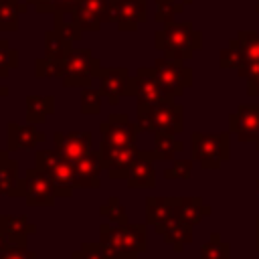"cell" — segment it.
I'll return each instance as SVG.
<instances>
[{
  "instance_id": "6da1fadb",
  "label": "cell",
  "mask_w": 259,
  "mask_h": 259,
  "mask_svg": "<svg viewBox=\"0 0 259 259\" xmlns=\"http://www.w3.org/2000/svg\"><path fill=\"white\" fill-rule=\"evenodd\" d=\"M97 243L107 259H138V255L148 249L146 225L101 223Z\"/></svg>"
},
{
  "instance_id": "7a4b0ae2",
  "label": "cell",
  "mask_w": 259,
  "mask_h": 259,
  "mask_svg": "<svg viewBox=\"0 0 259 259\" xmlns=\"http://www.w3.org/2000/svg\"><path fill=\"white\" fill-rule=\"evenodd\" d=\"M154 47L164 53L166 59L186 61L194 51L202 47V34L192 26V22H170L156 30Z\"/></svg>"
},
{
  "instance_id": "3957f363",
  "label": "cell",
  "mask_w": 259,
  "mask_h": 259,
  "mask_svg": "<svg viewBox=\"0 0 259 259\" xmlns=\"http://www.w3.org/2000/svg\"><path fill=\"white\" fill-rule=\"evenodd\" d=\"M136 123L140 132H170V134H180L184 123H182V105H176L174 99H164L160 103L148 105V103H138L136 107Z\"/></svg>"
},
{
  "instance_id": "277c9868",
  "label": "cell",
  "mask_w": 259,
  "mask_h": 259,
  "mask_svg": "<svg viewBox=\"0 0 259 259\" xmlns=\"http://www.w3.org/2000/svg\"><path fill=\"white\" fill-rule=\"evenodd\" d=\"M105 67L89 49H73L63 59L61 69V81L65 87H91L93 79H99L103 75Z\"/></svg>"
},
{
  "instance_id": "5b68a950",
  "label": "cell",
  "mask_w": 259,
  "mask_h": 259,
  "mask_svg": "<svg viewBox=\"0 0 259 259\" xmlns=\"http://www.w3.org/2000/svg\"><path fill=\"white\" fill-rule=\"evenodd\" d=\"M192 160H196L204 170H217L221 162L229 158V134H202L194 132L190 136Z\"/></svg>"
},
{
  "instance_id": "8992f818",
  "label": "cell",
  "mask_w": 259,
  "mask_h": 259,
  "mask_svg": "<svg viewBox=\"0 0 259 259\" xmlns=\"http://www.w3.org/2000/svg\"><path fill=\"white\" fill-rule=\"evenodd\" d=\"M34 166L53 178L59 196H67V198L73 196V190H75V166H73V162L65 160L53 148V150H38L34 154Z\"/></svg>"
},
{
  "instance_id": "52a82bcc",
  "label": "cell",
  "mask_w": 259,
  "mask_h": 259,
  "mask_svg": "<svg viewBox=\"0 0 259 259\" xmlns=\"http://www.w3.org/2000/svg\"><path fill=\"white\" fill-rule=\"evenodd\" d=\"M259 63V32L241 30L227 49L221 51L223 69H239L243 65Z\"/></svg>"
},
{
  "instance_id": "ba28073f",
  "label": "cell",
  "mask_w": 259,
  "mask_h": 259,
  "mask_svg": "<svg viewBox=\"0 0 259 259\" xmlns=\"http://www.w3.org/2000/svg\"><path fill=\"white\" fill-rule=\"evenodd\" d=\"M152 69H154V75H156L158 83L162 85V89L170 97L182 95L184 89L192 85V71L188 67H184L182 61L160 57V59H156Z\"/></svg>"
},
{
  "instance_id": "9c48e42d",
  "label": "cell",
  "mask_w": 259,
  "mask_h": 259,
  "mask_svg": "<svg viewBox=\"0 0 259 259\" xmlns=\"http://www.w3.org/2000/svg\"><path fill=\"white\" fill-rule=\"evenodd\" d=\"M57 186L53 178L40 168H30L24 174V200L28 206H51L57 198Z\"/></svg>"
},
{
  "instance_id": "30bf717a",
  "label": "cell",
  "mask_w": 259,
  "mask_h": 259,
  "mask_svg": "<svg viewBox=\"0 0 259 259\" xmlns=\"http://www.w3.org/2000/svg\"><path fill=\"white\" fill-rule=\"evenodd\" d=\"M99 152L103 158V166L109 174V178H127L132 166L140 158V152L136 144H125V146H109V144H99Z\"/></svg>"
},
{
  "instance_id": "8fae6325",
  "label": "cell",
  "mask_w": 259,
  "mask_h": 259,
  "mask_svg": "<svg viewBox=\"0 0 259 259\" xmlns=\"http://www.w3.org/2000/svg\"><path fill=\"white\" fill-rule=\"evenodd\" d=\"M127 95H134V97H138V103H148V105H154V103H160L164 99H170V95L158 83L152 67H140L136 71V75L130 77Z\"/></svg>"
},
{
  "instance_id": "7c38bea8",
  "label": "cell",
  "mask_w": 259,
  "mask_h": 259,
  "mask_svg": "<svg viewBox=\"0 0 259 259\" xmlns=\"http://www.w3.org/2000/svg\"><path fill=\"white\" fill-rule=\"evenodd\" d=\"M148 18V0H111L109 22L117 26L119 32H134L138 24Z\"/></svg>"
},
{
  "instance_id": "4fadbf2b",
  "label": "cell",
  "mask_w": 259,
  "mask_h": 259,
  "mask_svg": "<svg viewBox=\"0 0 259 259\" xmlns=\"http://www.w3.org/2000/svg\"><path fill=\"white\" fill-rule=\"evenodd\" d=\"M101 132V142L109 146H125V144H136L138 136V123L130 121L125 113H111L107 121L99 123Z\"/></svg>"
},
{
  "instance_id": "5bb4252c",
  "label": "cell",
  "mask_w": 259,
  "mask_h": 259,
  "mask_svg": "<svg viewBox=\"0 0 259 259\" xmlns=\"http://www.w3.org/2000/svg\"><path fill=\"white\" fill-rule=\"evenodd\" d=\"M111 0H81L71 12L73 20L85 30H99L103 22H109Z\"/></svg>"
},
{
  "instance_id": "9a60e30c",
  "label": "cell",
  "mask_w": 259,
  "mask_h": 259,
  "mask_svg": "<svg viewBox=\"0 0 259 259\" xmlns=\"http://www.w3.org/2000/svg\"><path fill=\"white\" fill-rule=\"evenodd\" d=\"M55 150L69 162H77L91 150V132H55Z\"/></svg>"
},
{
  "instance_id": "2e32d148",
  "label": "cell",
  "mask_w": 259,
  "mask_h": 259,
  "mask_svg": "<svg viewBox=\"0 0 259 259\" xmlns=\"http://www.w3.org/2000/svg\"><path fill=\"white\" fill-rule=\"evenodd\" d=\"M229 127L241 142H257L259 105H239V109L229 115Z\"/></svg>"
},
{
  "instance_id": "e0dca14e",
  "label": "cell",
  "mask_w": 259,
  "mask_h": 259,
  "mask_svg": "<svg viewBox=\"0 0 259 259\" xmlns=\"http://www.w3.org/2000/svg\"><path fill=\"white\" fill-rule=\"evenodd\" d=\"M75 188H99V174L105 170L99 150H89L75 164Z\"/></svg>"
},
{
  "instance_id": "ac0fdd59",
  "label": "cell",
  "mask_w": 259,
  "mask_h": 259,
  "mask_svg": "<svg viewBox=\"0 0 259 259\" xmlns=\"http://www.w3.org/2000/svg\"><path fill=\"white\" fill-rule=\"evenodd\" d=\"M130 71L125 67H105L103 75L99 77V91L111 105H117L121 95H127Z\"/></svg>"
},
{
  "instance_id": "d6986e66",
  "label": "cell",
  "mask_w": 259,
  "mask_h": 259,
  "mask_svg": "<svg viewBox=\"0 0 259 259\" xmlns=\"http://www.w3.org/2000/svg\"><path fill=\"white\" fill-rule=\"evenodd\" d=\"M47 134L36 130L34 123H26V125H18V123H8L6 125V142H8V152H16V150H32L36 144L45 142Z\"/></svg>"
},
{
  "instance_id": "ffe728a7",
  "label": "cell",
  "mask_w": 259,
  "mask_h": 259,
  "mask_svg": "<svg viewBox=\"0 0 259 259\" xmlns=\"http://www.w3.org/2000/svg\"><path fill=\"white\" fill-rule=\"evenodd\" d=\"M160 160L158 152H140V158L136 160V164L132 166L130 174H127V186L130 188H154L156 184V170H154V162Z\"/></svg>"
},
{
  "instance_id": "44dd1931",
  "label": "cell",
  "mask_w": 259,
  "mask_h": 259,
  "mask_svg": "<svg viewBox=\"0 0 259 259\" xmlns=\"http://www.w3.org/2000/svg\"><path fill=\"white\" fill-rule=\"evenodd\" d=\"M0 233L8 239V243L26 245L28 235L36 233V225L30 223L26 214H2L0 217Z\"/></svg>"
},
{
  "instance_id": "7402d4cb",
  "label": "cell",
  "mask_w": 259,
  "mask_h": 259,
  "mask_svg": "<svg viewBox=\"0 0 259 259\" xmlns=\"http://www.w3.org/2000/svg\"><path fill=\"white\" fill-rule=\"evenodd\" d=\"M154 229H156L158 235L164 237V241L168 245H172V249L176 253H180L184 249V245L192 243V225L186 223V221H182V219H178V217L176 219H170L168 223L158 225Z\"/></svg>"
},
{
  "instance_id": "603a6c76",
  "label": "cell",
  "mask_w": 259,
  "mask_h": 259,
  "mask_svg": "<svg viewBox=\"0 0 259 259\" xmlns=\"http://www.w3.org/2000/svg\"><path fill=\"white\" fill-rule=\"evenodd\" d=\"M176 198L178 196H148L146 198V223L152 227L164 225L176 219Z\"/></svg>"
},
{
  "instance_id": "cb8c5ba5",
  "label": "cell",
  "mask_w": 259,
  "mask_h": 259,
  "mask_svg": "<svg viewBox=\"0 0 259 259\" xmlns=\"http://www.w3.org/2000/svg\"><path fill=\"white\" fill-rule=\"evenodd\" d=\"M0 194L6 196H24V178H18V162L2 160L0 162Z\"/></svg>"
},
{
  "instance_id": "d4e9b609",
  "label": "cell",
  "mask_w": 259,
  "mask_h": 259,
  "mask_svg": "<svg viewBox=\"0 0 259 259\" xmlns=\"http://www.w3.org/2000/svg\"><path fill=\"white\" fill-rule=\"evenodd\" d=\"M53 113H55L53 95H26V121L28 123H40Z\"/></svg>"
},
{
  "instance_id": "484cf974",
  "label": "cell",
  "mask_w": 259,
  "mask_h": 259,
  "mask_svg": "<svg viewBox=\"0 0 259 259\" xmlns=\"http://www.w3.org/2000/svg\"><path fill=\"white\" fill-rule=\"evenodd\" d=\"M176 212H178V219H182L190 225H196L202 217L210 214V206H204L198 196H178Z\"/></svg>"
},
{
  "instance_id": "4316f807",
  "label": "cell",
  "mask_w": 259,
  "mask_h": 259,
  "mask_svg": "<svg viewBox=\"0 0 259 259\" xmlns=\"http://www.w3.org/2000/svg\"><path fill=\"white\" fill-rule=\"evenodd\" d=\"M30 6L28 2L20 4L18 0H0V30L2 32H16L18 30V16L26 12Z\"/></svg>"
},
{
  "instance_id": "83f0119b",
  "label": "cell",
  "mask_w": 259,
  "mask_h": 259,
  "mask_svg": "<svg viewBox=\"0 0 259 259\" xmlns=\"http://www.w3.org/2000/svg\"><path fill=\"white\" fill-rule=\"evenodd\" d=\"M71 51H73V42L71 40L61 36L57 30H47V34H45V55L47 57L63 61Z\"/></svg>"
},
{
  "instance_id": "f1b7e54d",
  "label": "cell",
  "mask_w": 259,
  "mask_h": 259,
  "mask_svg": "<svg viewBox=\"0 0 259 259\" xmlns=\"http://www.w3.org/2000/svg\"><path fill=\"white\" fill-rule=\"evenodd\" d=\"M154 150L158 152L160 160H174V154L182 152V142L174 138L170 132H156L154 134Z\"/></svg>"
},
{
  "instance_id": "f546056e",
  "label": "cell",
  "mask_w": 259,
  "mask_h": 259,
  "mask_svg": "<svg viewBox=\"0 0 259 259\" xmlns=\"http://www.w3.org/2000/svg\"><path fill=\"white\" fill-rule=\"evenodd\" d=\"M36 12H53V14H69L77 8L81 0H26Z\"/></svg>"
},
{
  "instance_id": "4dcf8cb0",
  "label": "cell",
  "mask_w": 259,
  "mask_h": 259,
  "mask_svg": "<svg viewBox=\"0 0 259 259\" xmlns=\"http://www.w3.org/2000/svg\"><path fill=\"white\" fill-rule=\"evenodd\" d=\"M99 214L103 219H107L109 223H113V225H125L127 223L125 208L121 206V202H119L117 196H111L103 206H99Z\"/></svg>"
},
{
  "instance_id": "1f68e13d",
  "label": "cell",
  "mask_w": 259,
  "mask_h": 259,
  "mask_svg": "<svg viewBox=\"0 0 259 259\" xmlns=\"http://www.w3.org/2000/svg\"><path fill=\"white\" fill-rule=\"evenodd\" d=\"M184 10V2H174V0H156V22L170 24L176 14Z\"/></svg>"
},
{
  "instance_id": "d6a6232c",
  "label": "cell",
  "mask_w": 259,
  "mask_h": 259,
  "mask_svg": "<svg viewBox=\"0 0 259 259\" xmlns=\"http://www.w3.org/2000/svg\"><path fill=\"white\" fill-rule=\"evenodd\" d=\"M200 259H229V245L221 241L219 233H212L210 241L200 247Z\"/></svg>"
},
{
  "instance_id": "836d02e7",
  "label": "cell",
  "mask_w": 259,
  "mask_h": 259,
  "mask_svg": "<svg viewBox=\"0 0 259 259\" xmlns=\"http://www.w3.org/2000/svg\"><path fill=\"white\" fill-rule=\"evenodd\" d=\"M61 69H63V61L51 59L47 55L34 61V75L38 79H47V77H59L61 79Z\"/></svg>"
},
{
  "instance_id": "e575fe53",
  "label": "cell",
  "mask_w": 259,
  "mask_h": 259,
  "mask_svg": "<svg viewBox=\"0 0 259 259\" xmlns=\"http://www.w3.org/2000/svg\"><path fill=\"white\" fill-rule=\"evenodd\" d=\"M16 67H18V51L10 49L6 38H0V79H6L8 71Z\"/></svg>"
},
{
  "instance_id": "d590c367",
  "label": "cell",
  "mask_w": 259,
  "mask_h": 259,
  "mask_svg": "<svg viewBox=\"0 0 259 259\" xmlns=\"http://www.w3.org/2000/svg\"><path fill=\"white\" fill-rule=\"evenodd\" d=\"M53 30H57L61 36H65L71 42L79 40L83 34V28L75 20H65V14H55V28Z\"/></svg>"
},
{
  "instance_id": "8d00e7d4",
  "label": "cell",
  "mask_w": 259,
  "mask_h": 259,
  "mask_svg": "<svg viewBox=\"0 0 259 259\" xmlns=\"http://www.w3.org/2000/svg\"><path fill=\"white\" fill-rule=\"evenodd\" d=\"M101 91H95L91 87H85L81 91V113L85 115H95L101 111Z\"/></svg>"
},
{
  "instance_id": "74e56055",
  "label": "cell",
  "mask_w": 259,
  "mask_h": 259,
  "mask_svg": "<svg viewBox=\"0 0 259 259\" xmlns=\"http://www.w3.org/2000/svg\"><path fill=\"white\" fill-rule=\"evenodd\" d=\"M239 77L247 79V93L249 95H259V63L253 65H243L237 69Z\"/></svg>"
},
{
  "instance_id": "f35d334b",
  "label": "cell",
  "mask_w": 259,
  "mask_h": 259,
  "mask_svg": "<svg viewBox=\"0 0 259 259\" xmlns=\"http://www.w3.org/2000/svg\"><path fill=\"white\" fill-rule=\"evenodd\" d=\"M190 170H192V162L190 160H176L172 164V168H168L164 172V178H168V180H174V178L186 180L190 176Z\"/></svg>"
},
{
  "instance_id": "ab89813d",
  "label": "cell",
  "mask_w": 259,
  "mask_h": 259,
  "mask_svg": "<svg viewBox=\"0 0 259 259\" xmlns=\"http://www.w3.org/2000/svg\"><path fill=\"white\" fill-rule=\"evenodd\" d=\"M2 259H36V253L34 251H28L26 245H16V243H8L4 253H2Z\"/></svg>"
},
{
  "instance_id": "60d3db41",
  "label": "cell",
  "mask_w": 259,
  "mask_h": 259,
  "mask_svg": "<svg viewBox=\"0 0 259 259\" xmlns=\"http://www.w3.org/2000/svg\"><path fill=\"white\" fill-rule=\"evenodd\" d=\"M6 245H8V239L0 233V259H2V253H4V249H6Z\"/></svg>"
},
{
  "instance_id": "b9f144b4",
  "label": "cell",
  "mask_w": 259,
  "mask_h": 259,
  "mask_svg": "<svg viewBox=\"0 0 259 259\" xmlns=\"http://www.w3.org/2000/svg\"><path fill=\"white\" fill-rule=\"evenodd\" d=\"M8 95V87L6 85H0V97H6Z\"/></svg>"
},
{
  "instance_id": "7bdbcfd3",
  "label": "cell",
  "mask_w": 259,
  "mask_h": 259,
  "mask_svg": "<svg viewBox=\"0 0 259 259\" xmlns=\"http://www.w3.org/2000/svg\"><path fill=\"white\" fill-rule=\"evenodd\" d=\"M71 259H85V257H83V253H81V251H75V253L71 255Z\"/></svg>"
},
{
  "instance_id": "ee69618b",
  "label": "cell",
  "mask_w": 259,
  "mask_h": 259,
  "mask_svg": "<svg viewBox=\"0 0 259 259\" xmlns=\"http://www.w3.org/2000/svg\"><path fill=\"white\" fill-rule=\"evenodd\" d=\"M6 158H8V152H4V150H0V162H2V160H6Z\"/></svg>"
},
{
  "instance_id": "f6af8a7d",
  "label": "cell",
  "mask_w": 259,
  "mask_h": 259,
  "mask_svg": "<svg viewBox=\"0 0 259 259\" xmlns=\"http://www.w3.org/2000/svg\"><path fill=\"white\" fill-rule=\"evenodd\" d=\"M182 2H184V4H190V2H192V0H182Z\"/></svg>"
},
{
  "instance_id": "bcb514c9",
  "label": "cell",
  "mask_w": 259,
  "mask_h": 259,
  "mask_svg": "<svg viewBox=\"0 0 259 259\" xmlns=\"http://www.w3.org/2000/svg\"><path fill=\"white\" fill-rule=\"evenodd\" d=\"M257 12H259V0H257Z\"/></svg>"
},
{
  "instance_id": "7dc6e473",
  "label": "cell",
  "mask_w": 259,
  "mask_h": 259,
  "mask_svg": "<svg viewBox=\"0 0 259 259\" xmlns=\"http://www.w3.org/2000/svg\"><path fill=\"white\" fill-rule=\"evenodd\" d=\"M257 188H259V180H257Z\"/></svg>"
}]
</instances>
